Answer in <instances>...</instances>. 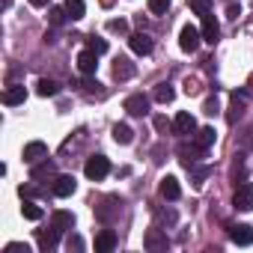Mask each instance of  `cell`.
Instances as JSON below:
<instances>
[{"label": "cell", "mask_w": 253, "mask_h": 253, "mask_svg": "<svg viewBox=\"0 0 253 253\" xmlns=\"http://www.w3.org/2000/svg\"><path fill=\"white\" fill-rule=\"evenodd\" d=\"M84 173H86V179H92V182H101V179L110 173V161H107L104 155H92V158L86 161Z\"/></svg>", "instance_id": "obj_1"}, {"label": "cell", "mask_w": 253, "mask_h": 253, "mask_svg": "<svg viewBox=\"0 0 253 253\" xmlns=\"http://www.w3.org/2000/svg\"><path fill=\"white\" fill-rule=\"evenodd\" d=\"M173 134H179V137H188V134H194L197 131V119L188 113V110H182V113H176V119H173Z\"/></svg>", "instance_id": "obj_2"}, {"label": "cell", "mask_w": 253, "mask_h": 253, "mask_svg": "<svg viewBox=\"0 0 253 253\" xmlns=\"http://www.w3.org/2000/svg\"><path fill=\"white\" fill-rule=\"evenodd\" d=\"M200 39H203V33L197 30V27H182V33H179V45H182V51L185 54H194L197 48H200Z\"/></svg>", "instance_id": "obj_3"}, {"label": "cell", "mask_w": 253, "mask_h": 253, "mask_svg": "<svg viewBox=\"0 0 253 253\" xmlns=\"http://www.w3.org/2000/svg\"><path fill=\"white\" fill-rule=\"evenodd\" d=\"M232 206H235L238 211H250V209H253V182L238 185V191H235V197H232Z\"/></svg>", "instance_id": "obj_4"}, {"label": "cell", "mask_w": 253, "mask_h": 253, "mask_svg": "<svg viewBox=\"0 0 253 253\" xmlns=\"http://www.w3.org/2000/svg\"><path fill=\"white\" fill-rule=\"evenodd\" d=\"M143 247H146L149 253H161V250L170 247V241H167V235H164L161 229H149L146 238H143Z\"/></svg>", "instance_id": "obj_5"}, {"label": "cell", "mask_w": 253, "mask_h": 253, "mask_svg": "<svg viewBox=\"0 0 253 253\" xmlns=\"http://www.w3.org/2000/svg\"><path fill=\"white\" fill-rule=\"evenodd\" d=\"M229 238H232V244L247 247V244H253V226H247V223H235V226H229Z\"/></svg>", "instance_id": "obj_6"}, {"label": "cell", "mask_w": 253, "mask_h": 253, "mask_svg": "<svg viewBox=\"0 0 253 253\" xmlns=\"http://www.w3.org/2000/svg\"><path fill=\"white\" fill-rule=\"evenodd\" d=\"M125 110H128L131 116H143V113H149V98L143 92H134V95L125 98Z\"/></svg>", "instance_id": "obj_7"}, {"label": "cell", "mask_w": 253, "mask_h": 253, "mask_svg": "<svg viewBox=\"0 0 253 253\" xmlns=\"http://www.w3.org/2000/svg\"><path fill=\"white\" fill-rule=\"evenodd\" d=\"M27 164H39L42 158H48V146L42 143V140H33V143H27L24 146V155H21Z\"/></svg>", "instance_id": "obj_8"}, {"label": "cell", "mask_w": 253, "mask_h": 253, "mask_svg": "<svg viewBox=\"0 0 253 253\" xmlns=\"http://www.w3.org/2000/svg\"><path fill=\"white\" fill-rule=\"evenodd\" d=\"M200 33H203V42H211V45L217 42L220 24H217V18H214L211 12H206V15H203V30H200Z\"/></svg>", "instance_id": "obj_9"}, {"label": "cell", "mask_w": 253, "mask_h": 253, "mask_svg": "<svg viewBox=\"0 0 253 253\" xmlns=\"http://www.w3.org/2000/svg\"><path fill=\"white\" fill-rule=\"evenodd\" d=\"M78 69H81V75H95V69H98V54L95 51H81L78 54Z\"/></svg>", "instance_id": "obj_10"}, {"label": "cell", "mask_w": 253, "mask_h": 253, "mask_svg": "<svg viewBox=\"0 0 253 253\" xmlns=\"http://www.w3.org/2000/svg\"><path fill=\"white\" fill-rule=\"evenodd\" d=\"M128 45H131V51L140 54V57L152 54V36H146V33H134V36H128Z\"/></svg>", "instance_id": "obj_11"}, {"label": "cell", "mask_w": 253, "mask_h": 253, "mask_svg": "<svg viewBox=\"0 0 253 253\" xmlns=\"http://www.w3.org/2000/svg\"><path fill=\"white\" fill-rule=\"evenodd\" d=\"M24 98H27L24 84H9V86H6V92H3V104H9V107L24 104Z\"/></svg>", "instance_id": "obj_12"}, {"label": "cell", "mask_w": 253, "mask_h": 253, "mask_svg": "<svg viewBox=\"0 0 253 253\" xmlns=\"http://www.w3.org/2000/svg\"><path fill=\"white\" fill-rule=\"evenodd\" d=\"M203 155H206V149H203L200 143H194V146H179V158H182L185 167H194Z\"/></svg>", "instance_id": "obj_13"}, {"label": "cell", "mask_w": 253, "mask_h": 253, "mask_svg": "<svg viewBox=\"0 0 253 253\" xmlns=\"http://www.w3.org/2000/svg\"><path fill=\"white\" fill-rule=\"evenodd\" d=\"M158 191H161V197H164V200H170V203L182 197V188H179V179H176V176H164Z\"/></svg>", "instance_id": "obj_14"}, {"label": "cell", "mask_w": 253, "mask_h": 253, "mask_svg": "<svg viewBox=\"0 0 253 253\" xmlns=\"http://www.w3.org/2000/svg\"><path fill=\"white\" fill-rule=\"evenodd\" d=\"M51 226H54L57 232H69V229L75 226V214H72V211H63V209H57V211L51 214Z\"/></svg>", "instance_id": "obj_15"}, {"label": "cell", "mask_w": 253, "mask_h": 253, "mask_svg": "<svg viewBox=\"0 0 253 253\" xmlns=\"http://www.w3.org/2000/svg\"><path fill=\"white\" fill-rule=\"evenodd\" d=\"M113 78H116V81H128V78H134V63H131L128 57H119V60L113 63Z\"/></svg>", "instance_id": "obj_16"}, {"label": "cell", "mask_w": 253, "mask_h": 253, "mask_svg": "<svg viewBox=\"0 0 253 253\" xmlns=\"http://www.w3.org/2000/svg\"><path fill=\"white\" fill-rule=\"evenodd\" d=\"M75 188H78L75 176H57V179H54V194H57V197H72Z\"/></svg>", "instance_id": "obj_17"}, {"label": "cell", "mask_w": 253, "mask_h": 253, "mask_svg": "<svg viewBox=\"0 0 253 253\" xmlns=\"http://www.w3.org/2000/svg\"><path fill=\"white\" fill-rule=\"evenodd\" d=\"M116 247V235L110 232V229H101L98 235H95V253H110Z\"/></svg>", "instance_id": "obj_18"}, {"label": "cell", "mask_w": 253, "mask_h": 253, "mask_svg": "<svg viewBox=\"0 0 253 253\" xmlns=\"http://www.w3.org/2000/svg\"><path fill=\"white\" fill-rule=\"evenodd\" d=\"M57 238H60V232L54 226H51V232H39V250L42 253H51L57 247Z\"/></svg>", "instance_id": "obj_19"}, {"label": "cell", "mask_w": 253, "mask_h": 253, "mask_svg": "<svg viewBox=\"0 0 253 253\" xmlns=\"http://www.w3.org/2000/svg\"><path fill=\"white\" fill-rule=\"evenodd\" d=\"M113 140L122 143V146H128V143L134 140V131L128 128V125H122V122H119V125H113Z\"/></svg>", "instance_id": "obj_20"}, {"label": "cell", "mask_w": 253, "mask_h": 253, "mask_svg": "<svg viewBox=\"0 0 253 253\" xmlns=\"http://www.w3.org/2000/svg\"><path fill=\"white\" fill-rule=\"evenodd\" d=\"M244 98H247L244 92H241V95H238V92L232 95V104H229V113H226V119H229V122H238V116L244 113Z\"/></svg>", "instance_id": "obj_21"}, {"label": "cell", "mask_w": 253, "mask_h": 253, "mask_svg": "<svg viewBox=\"0 0 253 253\" xmlns=\"http://www.w3.org/2000/svg\"><path fill=\"white\" fill-rule=\"evenodd\" d=\"M66 12H69V18L72 21H81L84 18V12H86V6H84V0H66Z\"/></svg>", "instance_id": "obj_22"}, {"label": "cell", "mask_w": 253, "mask_h": 253, "mask_svg": "<svg viewBox=\"0 0 253 253\" xmlns=\"http://www.w3.org/2000/svg\"><path fill=\"white\" fill-rule=\"evenodd\" d=\"M36 92H39V95H45V98H48V95H57V92H60V84H57V81H51V78H42V81L36 84Z\"/></svg>", "instance_id": "obj_23"}, {"label": "cell", "mask_w": 253, "mask_h": 253, "mask_svg": "<svg viewBox=\"0 0 253 253\" xmlns=\"http://www.w3.org/2000/svg\"><path fill=\"white\" fill-rule=\"evenodd\" d=\"M176 98V89L170 86V84H158L155 86V101H161V104H170Z\"/></svg>", "instance_id": "obj_24"}, {"label": "cell", "mask_w": 253, "mask_h": 253, "mask_svg": "<svg viewBox=\"0 0 253 253\" xmlns=\"http://www.w3.org/2000/svg\"><path fill=\"white\" fill-rule=\"evenodd\" d=\"M21 214H24L27 220H42V214H45V211H42V206H36L33 200H27V203L21 206Z\"/></svg>", "instance_id": "obj_25"}, {"label": "cell", "mask_w": 253, "mask_h": 253, "mask_svg": "<svg viewBox=\"0 0 253 253\" xmlns=\"http://www.w3.org/2000/svg\"><path fill=\"white\" fill-rule=\"evenodd\" d=\"M214 137H217V134H214L211 125H206V128H200V131H197V143H200L203 149H209V146L214 143Z\"/></svg>", "instance_id": "obj_26"}, {"label": "cell", "mask_w": 253, "mask_h": 253, "mask_svg": "<svg viewBox=\"0 0 253 253\" xmlns=\"http://www.w3.org/2000/svg\"><path fill=\"white\" fill-rule=\"evenodd\" d=\"M51 173H54V164L45 158V164H42V167H33L30 176H33V182H39V179H45V176H51Z\"/></svg>", "instance_id": "obj_27"}, {"label": "cell", "mask_w": 253, "mask_h": 253, "mask_svg": "<svg viewBox=\"0 0 253 253\" xmlns=\"http://www.w3.org/2000/svg\"><path fill=\"white\" fill-rule=\"evenodd\" d=\"M211 6H214V0H191V9H194L197 15H206V12H211Z\"/></svg>", "instance_id": "obj_28"}, {"label": "cell", "mask_w": 253, "mask_h": 253, "mask_svg": "<svg viewBox=\"0 0 253 253\" xmlns=\"http://www.w3.org/2000/svg\"><path fill=\"white\" fill-rule=\"evenodd\" d=\"M107 30L110 33H128V21H125V18H110L107 21Z\"/></svg>", "instance_id": "obj_29"}, {"label": "cell", "mask_w": 253, "mask_h": 253, "mask_svg": "<svg viewBox=\"0 0 253 253\" xmlns=\"http://www.w3.org/2000/svg\"><path fill=\"white\" fill-rule=\"evenodd\" d=\"M170 9V0H149V12L152 15H164Z\"/></svg>", "instance_id": "obj_30"}, {"label": "cell", "mask_w": 253, "mask_h": 253, "mask_svg": "<svg viewBox=\"0 0 253 253\" xmlns=\"http://www.w3.org/2000/svg\"><path fill=\"white\" fill-rule=\"evenodd\" d=\"M66 18H69L66 6H54V9H51V24H54V27H60V24H63Z\"/></svg>", "instance_id": "obj_31"}, {"label": "cell", "mask_w": 253, "mask_h": 253, "mask_svg": "<svg viewBox=\"0 0 253 253\" xmlns=\"http://www.w3.org/2000/svg\"><path fill=\"white\" fill-rule=\"evenodd\" d=\"M188 170H191V176H194V185H203V179L211 173L209 167H197V164H194V167H188Z\"/></svg>", "instance_id": "obj_32"}, {"label": "cell", "mask_w": 253, "mask_h": 253, "mask_svg": "<svg viewBox=\"0 0 253 253\" xmlns=\"http://www.w3.org/2000/svg\"><path fill=\"white\" fill-rule=\"evenodd\" d=\"M86 45H89V51H95V54H104V51H107V42H104V39H98V36H92Z\"/></svg>", "instance_id": "obj_33"}, {"label": "cell", "mask_w": 253, "mask_h": 253, "mask_svg": "<svg viewBox=\"0 0 253 253\" xmlns=\"http://www.w3.org/2000/svg\"><path fill=\"white\" fill-rule=\"evenodd\" d=\"M84 89H86L89 95H104V89H101L98 81H84Z\"/></svg>", "instance_id": "obj_34"}, {"label": "cell", "mask_w": 253, "mask_h": 253, "mask_svg": "<svg viewBox=\"0 0 253 253\" xmlns=\"http://www.w3.org/2000/svg\"><path fill=\"white\" fill-rule=\"evenodd\" d=\"M3 253H30V247H27V244H21V241H12V244H6V247H3Z\"/></svg>", "instance_id": "obj_35"}, {"label": "cell", "mask_w": 253, "mask_h": 253, "mask_svg": "<svg viewBox=\"0 0 253 253\" xmlns=\"http://www.w3.org/2000/svg\"><path fill=\"white\" fill-rule=\"evenodd\" d=\"M217 110H220V107H217V98H209V101H206V110H203V113H206V116H214Z\"/></svg>", "instance_id": "obj_36"}, {"label": "cell", "mask_w": 253, "mask_h": 253, "mask_svg": "<svg viewBox=\"0 0 253 253\" xmlns=\"http://www.w3.org/2000/svg\"><path fill=\"white\" fill-rule=\"evenodd\" d=\"M69 250H84V238L81 235H72L69 238Z\"/></svg>", "instance_id": "obj_37"}, {"label": "cell", "mask_w": 253, "mask_h": 253, "mask_svg": "<svg viewBox=\"0 0 253 253\" xmlns=\"http://www.w3.org/2000/svg\"><path fill=\"white\" fill-rule=\"evenodd\" d=\"M167 125H170L167 116H155V128H158V131H167Z\"/></svg>", "instance_id": "obj_38"}, {"label": "cell", "mask_w": 253, "mask_h": 253, "mask_svg": "<svg viewBox=\"0 0 253 253\" xmlns=\"http://www.w3.org/2000/svg\"><path fill=\"white\" fill-rule=\"evenodd\" d=\"M226 15H229V18H238V15H241V9H238V6H235V3H232V6H229V9H226Z\"/></svg>", "instance_id": "obj_39"}, {"label": "cell", "mask_w": 253, "mask_h": 253, "mask_svg": "<svg viewBox=\"0 0 253 253\" xmlns=\"http://www.w3.org/2000/svg\"><path fill=\"white\" fill-rule=\"evenodd\" d=\"M33 6H48V0H30Z\"/></svg>", "instance_id": "obj_40"}]
</instances>
